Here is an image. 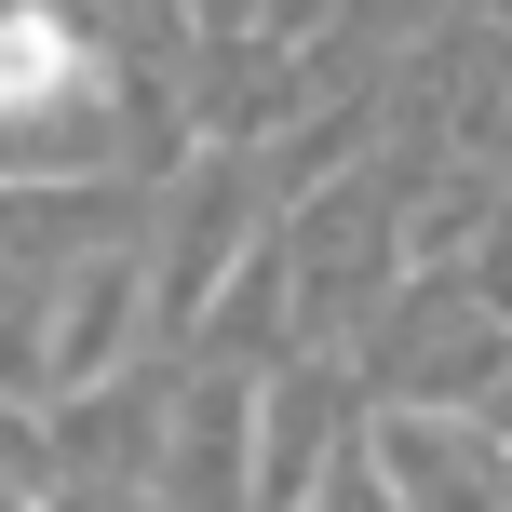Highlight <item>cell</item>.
<instances>
[{
	"label": "cell",
	"instance_id": "1",
	"mask_svg": "<svg viewBox=\"0 0 512 512\" xmlns=\"http://www.w3.org/2000/svg\"><path fill=\"white\" fill-rule=\"evenodd\" d=\"M364 459H378L391 512H512V445L486 418H459V405H378Z\"/></svg>",
	"mask_w": 512,
	"mask_h": 512
},
{
	"label": "cell",
	"instance_id": "2",
	"mask_svg": "<svg viewBox=\"0 0 512 512\" xmlns=\"http://www.w3.org/2000/svg\"><path fill=\"white\" fill-rule=\"evenodd\" d=\"M122 162H149V135L122 122L108 68H81L68 95H27V108H0V203H27V189H108Z\"/></svg>",
	"mask_w": 512,
	"mask_h": 512
},
{
	"label": "cell",
	"instance_id": "3",
	"mask_svg": "<svg viewBox=\"0 0 512 512\" xmlns=\"http://www.w3.org/2000/svg\"><path fill=\"white\" fill-rule=\"evenodd\" d=\"M256 405H270V391H256L243 364H216V378L162 418V472H149L162 512H256Z\"/></svg>",
	"mask_w": 512,
	"mask_h": 512
},
{
	"label": "cell",
	"instance_id": "4",
	"mask_svg": "<svg viewBox=\"0 0 512 512\" xmlns=\"http://www.w3.org/2000/svg\"><path fill=\"white\" fill-rule=\"evenodd\" d=\"M135 324H149V270H135V256H95V270L54 297V324H41V391L54 405H95V391L122 378Z\"/></svg>",
	"mask_w": 512,
	"mask_h": 512
},
{
	"label": "cell",
	"instance_id": "5",
	"mask_svg": "<svg viewBox=\"0 0 512 512\" xmlns=\"http://www.w3.org/2000/svg\"><path fill=\"white\" fill-rule=\"evenodd\" d=\"M243 270H256V176L243 162H203L189 203H176V256H162V324H203Z\"/></svg>",
	"mask_w": 512,
	"mask_h": 512
},
{
	"label": "cell",
	"instance_id": "6",
	"mask_svg": "<svg viewBox=\"0 0 512 512\" xmlns=\"http://www.w3.org/2000/svg\"><path fill=\"white\" fill-rule=\"evenodd\" d=\"M337 418H351V378L324 351H297L270 378V405H256V512H310V486L337 459Z\"/></svg>",
	"mask_w": 512,
	"mask_h": 512
},
{
	"label": "cell",
	"instance_id": "7",
	"mask_svg": "<svg viewBox=\"0 0 512 512\" xmlns=\"http://www.w3.org/2000/svg\"><path fill=\"white\" fill-rule=\"evenodd\" d=\"M445 149L486 162V176L512 162V27H499V14L472 27L459 54H445Z\"/></svg>",
	"mask_w": 512,
	"mask_h": 512
},
{
	"label": "cell",
	"instance_id": "8",
	"mask_svg": "<svg viewBox=\"0 0 512 512\" xmlns=\"http://www.w3.org/2000/svg\"><path fill=\"white\" fill-rule=\"evenodd\" d=\"M68 27L81 41H122V54H162L189 27V0H68Z\"/></svg>",
	"mask_w": 512,
	"mask_h": 512
}]
</instances>
